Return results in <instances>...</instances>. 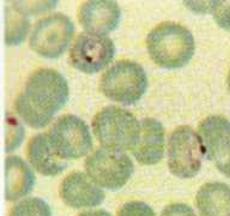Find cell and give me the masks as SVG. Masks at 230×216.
I'll use <instances>...</instances> for the list:
<instances>
[{
  "label": "cell",
  "mask_w": 230,
  "mask_h": 216,
  "mask_svg": "<svg viewBox=\"0 0 230 216\" xmlns=\"http://www.w3.org/2000/svg\"><path fill=\"white\" fill-rule=\"evenodd\" d=\"M60 198L74 209L93 208L104 199V192L86 173L74 171L63 179L59 187Z\"/></svg>",
  "instance_id": "obj_10"
},
{
  "label": "cell",
  "mask_w": 230,
  "mask_h": 216,
  "mask_svg": "<svg viewBox=\"0 0 230 216\" xmlns=\"http://www.w3.org/2000/svg\"><path fill=\"white\" fill-rule=\"evenodd\" d=\"M147 89L144 69L132 60H119L102 73L100 90L103 95L122 105H134Z\"/></svg>",
  "instance_id": "obj_4"
},
{
  "label": "cell",
  "mask_w": 230,
  "mask_h": 216,
  "mask_svg": "<svg viewBox=\"0 0 230 216\" xmlns=\"http://www.w3.org/2000/svg\"><path fill=\"white\" fill-rule=\"evenodd\" d=\"M92 131L104 149L124 151L137 144L140 121L125 108L108 106L102 108L92 119Z\"/></svg>",
  "instance_id": "obj_3"
},
{
  "label": "cell",
  "mask_w": 230,
  "mask_h": 216,
  "mask_svg": "<svg viewBox=\"0 0 230 216\" xmlns=\"http://www.w3.org/2000/svg\"><path fill=\"white\" fill-rule=\"evenodd\" d=\"M121 10L118 3L112 0H89L79 6L78 21L85 32L103 35L118 28Z\"/></svg>",
  "instance_id": "obj_11"
},
{
  "label": "cell",
  "mask_w": 230,
  "mask_h": 216,
  "mask_svg": "<svg viewBox=\"0 0 230 216\" xmlns=\"http://www.w3.org/2000/svg\"><path fill=\"white\" fill-rule=\"evenodd\" d=\"M10 4L25 16L38 15V13L50 11L55 7V1H10Z\"/></svg>",
  "instance_id": "obj_20"
},
{
  "label": "cell",
  "mask_w": 230,
  "mask_h": 216,
  "mask_svg": "<svg viewBox=\"0 0 230 216\" xmlns=\"http://www.w3.org/2000/svg\"><path fill=\"white\" fill-rule=\"evenodd\" d=\"M35 174L21 157L10 155L5 161V198L16 202L29 194L35 185Z\"/></svg>",
  "instance_id": "obj_14"
},
{
  "label": "cell",
  "mask_w": 230,
  "mask_h": 216,
  "mask_svg": "<svg viewBox=\"0 0 230 216\" xmlns=\"http://www.w3.org/2000/svg\"><path fill=\"white\" fill-rule=\"evenodd\" d=\"M5 42L7 46H17L26 38L30 22L23 12L10 4L5 10Z\"/></svg>",
  "instance_id": "obj_17"
},
{
  "label": "cell",
  "mask_w": 230,
  "mask_h": 216,
  "mask_svg": "<svg viewBox=\"0 0 230 216\" xmlns=\"http://www.w3.org/2000/svg\"><path fill=\"white\" fill-rule=\"evenodd\" d=\"M161 216H197L193 209L185 203H171L167 205Z\"/></svg>",
  "instance_id": "obj_24"
},
{
  "label": "cell",
  "mask_w": 230,
  "mask_h": 216,
  "mask_svg": "<svg viewBox=\"0 0 230 216\" xmlns=\"http://www.w3.org/2000/svg\"><path fill=\"white\" fill-rule=\"evenodd\" d=\"M197 132L204 146L205 157L213 161L230 140V121L223 115H208L198 125Z\"/></svg>",
  "instance_id": "obj_16"
},
{
  "label": "cell",
  "mask_w": 230,
  "mask_h": 216,
  "mask_svg": "<svg viewBox=\"0 0 230 216\" xmlns=\"http://www.w3.org/2000/svg\"><path fill=\"white\" fill-rule=\"evenodd\" d=\"M77 216H112L108 211L103 210V209H97V210H87L78 214Z\"/></svg>",
  "instance_id": "obj_26"
},
{
  "label": "cell",
  "mask_w": 230,
  "mask_h": 216,
  "mask_svg": "<svg viewBox=\"0 0 230 216\" xmlns=\"http://www.w3.org/2000/svg\"><path fill=\"white\" fill-rule=\"evenodd\" d=\"M227 84H228V89H229V92H230V71L228 73V78H227Z\"/></svg>",
  "instance_id": "obj_27"
},
{
  "label": "cell",
  "mask_w": 230,
  "mask_h": 216,
  "mask_svg": "<svg viewBox=\"0 0 230 216\" xmlns=\"http://www.w3.org/2000/svg\"><path fill=\"white\" fill-rule=\"evenodd\" d=\"M200 216H230V186L221 181L202 185L195 194Z\"/></svg>",
  "instance_id": "obj_15"
},
{
  "label": "cell",
  "mask_w": 230,
  "mask_h": 216,
  "mask_svg": "<svg viewBox=\"0 0 230 216\" xmlns=\"http://www.w3.org/2000/svg\"><path fill=\"white\" fill-rule=\"evenodd\" d=\"M114 55L115 45L110 37L80 32L70 48L69 61L76 70L91 75L107 67Z\"/></svg>",
  "instance_id": "obj_9"
},
{
  "label": "cell",
  "mask_w": 230,
  "mask_h": 216,
  "mask_svg": "<svg viewBox=\"0 0 230 216\" xmlns=\"http://www.w3.org/2000/svg\"><path fill=\"white\" fill-rule=\"evenodd\" d=\"M24 138V129L22 124L12 114H6V145L5 149L7 153L13 151L22 143Z\"/></svg>",
  "instance_id": "obj_19"
},
{
  "label": "cell",
  "mask_w": 230,
  "mask_h": 216,
  "mask_svg": "<svg viewBox=\"0 0 230 216\" xmlns=\"http://www.w3.org/2000/svg\"><path fill=\"white\" fill-rule=\"evenodd\" d=\"M85 172L100 187L119 190L130 180L133 162L124 151L104 148L92 151L84 161Z\"/></svg>",
  "instance_id": "obj_7"
},
{
  "label": "cell",
  "mask_w": 230,
  "mask_h": 216,
  "mask_svg": "<svg viewBox=\"0 0 230 216\" xmlns=\"http://www.w3.org/2000/svg\"><path fill=\"white\" fill-rule=\"evenodd\" d=\"M69 94V84L61 73L53 69H38L26 79L24 89L17 95L13 106L26 125L41 129L65 106Z\"/></svg>",
  "instance_id": "obj_1"
},
{
  "label": "cell",
  "mask_w": 230,
  "mask_h": 216,
  "mask_svg": "<svg viewBox=\"0 0 230 216\" xmlns=\"http://www.w3.org/2000/svg\"><path fill=\"white\" fill-rule=\"evenodd\" d=\"M74 35V25L64 13H52L35 23L29 37L30 48L47 59L61 57Z\"/></svg>",
  "instance_id": "obj_6"
},
{
  "label": "cell",
  "mask_w": 230,
  "mask_h": 216,
  "mask_svg": "<svg viewBox=\"0 0 230 216\" xmlns=\"http://www.w3.org/2000/svg\"><path fill=\"white\" fill-rule=\"evenodd\" d=\"M167 155L169 171L175 177L188 179L197 175L205 155L198 132L187 125L176 127L169 134Z\"/></svg>",
  "instance_id": "obj_5"
},
{
  "label": "cell",
  "mask_w": 230,
  "mask_h": 216,
  "mask_svg": "<svg viewBox=\"0 0 230 216\" xmlns=\"http://www.w3.org/2000/svg\"><path fill=\"white\" fill-rule=\"evenodd\" d=\"M9 216H52V211L43 199L29 197L15 203Z\"/></svg>",
  "instance_id": "obj_18"
},
{
  "label": "cell",
  "mask_w": 230,
  "mask_h": 216,
  "mask_svg": "<svg viewBox=\"0 0 230 216\" xmlns=\"http://www.w3.org/2000/svg\"><path fill=\"white\" fill-rule=\"evenodd\" d=\"M213 162L221 173L230 178V140L222 148V150L218 153Z\"/></svg>",
  "instance_id": "obj_23"
},
{
  "label": "cell",
  "mask_w": 230,
  "mask_h": 216,
  "mask_svg": "<svg viewBox=\"0 0 230 216\" xmlns=\"http://www.w3.org/2000/svg\"><path fill=\"white\" fill-rule=\"evenodd\" d=\"M186 6H188L191 11H197V12H211V6L212 1H206V3H186Z\"/></svg>",
  "instance_id": "obj_25"
},
{
  "label": "cell",
  "mask_w": 230,
  "mask_h": 216,
  "mask_svg": "<svg viewBox=\"0 0 230 216\" xmlns=\"http://www.w3.org/2000/svg\"><path fill=\"white\" fill-rule=\"evenodd\" d=\"M211 13L215 22L222 29L230 30V0L225 1H212Z\"/></svg>",
  "instance_id": "obj_22"
},
{
  "label": "cell",
  "mask_w": 230,
  "mask_h": 216,
  "mask_svg": "<svg viewBox=\"0 0 230 216\" xmlns=\"http://www.w3.org/2000/svg\"><path fill=\"white\" fill-rule=\"evenodd\" d=\"M116 216H156V214L144 202L131 200L120 207Z\"/></svg>",
  "instance_id": "obj_21"
},
{
  "label": "cell",
  "mask_w": 230,
  "mask_h": 216,
  "mask_svg": "<svg viewBox=\"0 0 230 216\" xmlns=\"http://www.w3.org/2000/svg\"><path fill=\"white\" fill-rule=\"evenodd\" d=\"M26 157L34 169L46 177H55L63 173L69 163L53 149L48 134L42 132L32 136L26 145Z\"/></svg>",
  "instance_id": "obj_13"
},
{
  "label": "cell",
  "mask_w": 230,
  "mask_h": 216,
  "mask_svg": "<svg viewBox=\"0 0 230 216\" xmlns=\"http://www.w3.org/2000/svg\"><path fill=\"white\" fill-rule=\"evenodd\" d=\"M165 145L164 127L153 118L140 120V132L137 144L131 149V154L140 165L151 166L162 160Z\"/></svg>",
  "instance_id": "obj_12"
},
{
  "label": "cell",
  "mask_w": 230,
  "mask_h": 216,
  "mask_svg": "<svg viewBox=\"0 0 230 216\" xmlns=\"http://www.w3.org/2000/svg\"><path fill=\"white\" fill-rule=\"evenodd\" d=\"M47 134L53 149L66 161L83 157L90 153L92 148L89 127L82 119L73 114L58 118Z\"/></svg>",
  "instance_id": "obj_8"
},
{
  "label": "cell",
  "mask_w": 230,
  "mask_h": 216,
  "mask_svg": "<svg viewBox=\"0 0 230 216\" xmlns=\"http://www.w3.org/2000/svg\"><path fill=\"white\" fill-rule=\"evenodd\" d=\"M146 49L156 65L175 70L191 61L195 52V42L192 32L186 26L163 22L147 34Z\"/></svg>",
  "instance_id": "obj_2"
}]
</instances>
